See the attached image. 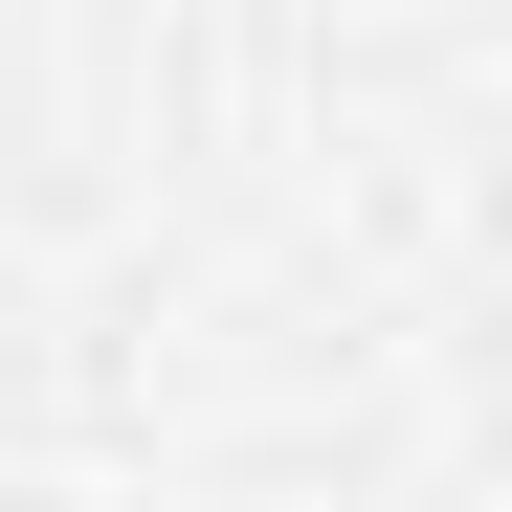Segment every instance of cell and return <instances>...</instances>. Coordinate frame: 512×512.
<instances>
[]
</instances>
